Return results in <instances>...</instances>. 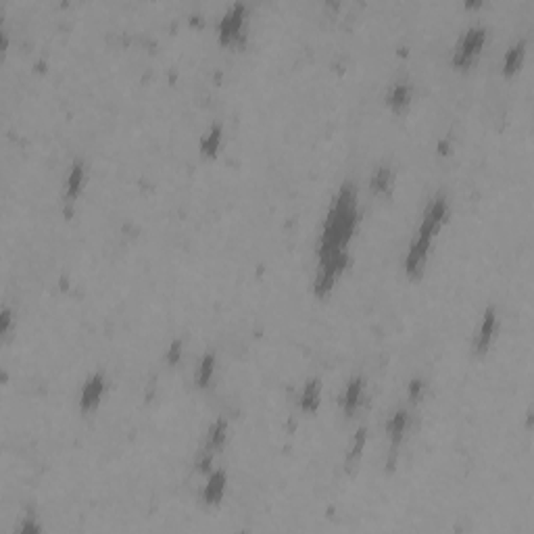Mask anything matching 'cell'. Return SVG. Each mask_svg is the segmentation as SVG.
Listing matches in <instances>:
<instances>
[{
	"label": "cell",
	"mask_w": 534,
	"mask_h": 534,
	"mask_svg": "<svg viewBox=\"0 0 534 534\" xmlns=\"http://www.w3.org/2000/svg\"><path fill=\"white\" fill-rule=\"evenodd\" d=\"M245 17H247V6L243 2H236L226 10V15L219 19V40L222 44H236L238 40L245 38Z\"/></svg>",
	"instance_id": "3"
},
{
	"label": "cell",
	"mask_w": 534,
	"mask_h": 534,
	"mask_svg": "<svg viewBox=\"0 0 534 534\" xmlns=\"http://www.w3.org/2000/svg\"><path fill=\"white\" fill-rule=\"evenodd\" d=\"M84 180H86V165H84V161H75L67 173V180H65V201L73 203L80 196V192L84 188Z\"/></svg>",
	"instance_id": "8"
},
{
	"label": "cell",
	"mask_w": 534,
	"mask_h": 534,
	"mask_svg": "<svg viewBox=\"0 0 534 534\" xmlns=\"http://www.w3.org/2000/svg\"><path fill=\"white\" fill-rule=\"evenodd\" d=\"M524 55H526V42L524 40H520L518 44H514L507 52H505V59H503V73L510 78V75H514L518 69H520V65H522V61H524Z\"/></svg>",
	"instance_id": "15"
},
{
	"label": "cell",
	"mask_w": 534,
	"mask_h": 534,
	"mask_svg": "<svg viewBox=\"0 0 534 534\" xmlns=\"http://www.w3.org/2000/svg\"><path fill=\"white\" fill-rule=\"evenodd\" d=\"M411 96H413V88L407 82H397L391 92H389V107L395 113H403L409 105H411Z\"/></svg>",
	"instance_id": "12"
},
{
	"label": "cell",
	"mask_w": 534,
	"mask_h": 534,
	"mask_svg": "<svg viewBox=\"0 0 534 534\" xmlns=\"http://www.w3.org/2000/svg\"><path fill=\"white\" fill-rule=\"evenodd\" d=\"M10 322H13V313H10V309H8V307H4V309H2V313H0V332H2V336H6V334H8V330H10Z\"/></svg>",
	"instance_id": "21"
},
{
	"label": "cell",
	"mask_w": 534,
	"mask_h": 534,
	"mask_svg": "<svg viewBox=\"0 0 534 534\" xmlns=\"http://www.w3.org/2000/svg\"><path fill=\"white\" fill-rule=\"evenodd\" d=\"M19 533L21 534H38V533H42V526L38 524V520H36V518L27 516V518L23 520V524L19 526Z\"/></svg>",
	"instance_id": "20"
},
{
	"label": "cell",
	"mask_w": 534,
	"mask_h": 534,
	"mask_svg": "<svg viewBox=\"0 0 534 534\" xmlns=\"http://www.w3.org/2000/svg\"><path fill=\"white\" fill-rule=\"evenodd\" d=\"M180 355H182V340H173V345L167 351V361L169 363H178Z\"/></svg>",
	"instance_id": "22"
},
{
	"label": "cell",
	"mask_w": 534,
	"mask_h": 534,
	"mask_svg": "<svg viewBox=\"0 0 534 534\" xmlns=\"http://www.w3.org/2000/svg\"><path fill=\"white\" fill-rule=\"evenodd\" d=\"M226 486H228V476L224 470H215L209 474V480L203 489V501L207 505H217L224 495H226Z\"/></svg>",
	"instance_id": "7"
},
{
	"label": "cell",
	"mask_w": 534,
	"mask_h": 534,
	"mask_svg": "<svg viewBox=\"0 0 534 534\" xmlns=\"http://www.w3.org/2000/svg\"><path fill=\"white\" fill-rule=\"evenodd\" d=\"M215 366H217L215 353H213V351H207V353L201 357V361H199V366H196V372H194V382H196V387H201V389L209 387V382H211V378H213V374H215Z\"/></svg>",
	"instance_id": "13"
},
{
	"label": "cell",
	"mask_w": 534,
	"mask_h": 534,
	"mask_svg": "<svg viewBox=\"0 0 534 534\" xmlns=\"http://www.w3.org/2000/svg\"><path fill=\"white\" fill-rule=\"evenodd\" d=\"M366 440H368V430L366 428H359L351 440V447L347 451V470H351L353 466L359 463L361 455H363V449H366Z\"/></svg>",
	"instance_id": "16"
},
{
	"label": "cell",
	"mask_w": 534,
	"mask_h": 534,
	"mask_svg": "<svg viewBox=\"0 0 534 534\" xmlns=\"http://www.w3.org/2000/svg\"><path fill=\"white\" fill-rule=\"evenodd\" d=\"M359 222L357 209V190L353 182H345L338 190L328 217L324 222L322 238H319V264H328L336 257L349 255L347 247L355 234Z\"/></svg>",
	"instance_id": "1"
},
{
	"label": "cell",
	"mask_w": 534,
	"mask_h": 534,
	"mask_svg": "<svg viewBox=\"0 0 534 534\" xmlns=\"http://www.w3.org/2000/svg\"><path fill=\"white\" fill-rule=\"evenodd\" d=\"M105 389H107L105 374H103V372L92 374V376L84 382V387H82L80 409H82V411H92V409H96V405L101 403L103 395H105Z\"/></svg>",
	"instance_id": "5"
},
{
	"label": "cell",
	"mask_w": 534,
	"mask_h": 534,
	"mask_svg": "<svg viewBox=\"0 0 534 534\" xmlns=\"http://www.w3.org/2000/svg\"><path fill=\"white\" fill-rule=\"evenodd\" d=\"M222 126H213L209 132L205 134V138L201 140V150H203V154H209V157H213V154H217V150H219V146H222Z\"/></svg>",
	"instance_id": "18"
},
{
	"label": "cell",
	"mask_w": 534,
	"mask_h": 534,
	"mask_svg": "<svg viewBox=\"0 0 534 534\" xmlns=\"http://www.w3.org/2000/svg\"><path fill=\"white\" fill-rule=\"evenodd\" d=\"M319 399H322V382L317 378L307 380L301 393V409L307 413H313L319 407Z\"/></svg>",
	"instance_id": "14"
},
{
	"label": "cell",
	"mask_w": 534,
	"mask_h": 534,
	"mask_svg": "<svg viewBox=\"0 0 534 534\" xmlns=\"http://www.w3.org/2000/svg\"><path fill=\"white\" fill-rule=\"evenodd\" d=\"M407 426H409V413H407V409H403L399 407L393 415H391V419H389V434H391V447H393V457L397 455V449H399L400 440H403V436H405V432H407Z\"/></svg>",
	"instance_id": "10"
},
{
	"label": "cell",
	"mask_w": 534,
	"mask_h": 534,
	"mask_svg": "<svg viewBox=\"0 0 534 534\" xmlns=\"http://www.w3.org/2000/svg\"><path fill=\"white\" fill-rule=\"evenodd\" d=\"M424 391H426L424 380H421V378H413V380H411V384H409V399L413 400V403H417V400L421 399Z\"/></svg>",
	"instance_id": "19"
},
{
	"label": "cell",
	"mask_w": 534,
	"mask_h": 534,
	"mask_svg": "<svg viewBox=\"0 0 534 534\" xmlns=\"http://www.w3.org/2000/svg\"><path fill=\"white\" fill-rule=\"evenodd\" d=\"M393 180H395V173L389 165H382L376 169V173L372 175V190L376 194H387L391 188H393Z\"/></svg>",
	"instance_id": "17"
},
{
	"label": "cell",
	"mask_w": 534,
	"mask_h": 534,
	"mask_svg": "<svg viewBox=\"0 0 534 534\" xmlns=\"http://www.w3.org/2000/svg\"><path fill=\"white\" fill-rule=\"evenodd\" d=\"M361 397H363V378L355 376V378L349 380V384L345 389V395H342V409L349 417L355 415V411L359 409Z\"/></svg>",
	"instance_id": "11"
},
{
	"label": "cell",
	"mask_w": 534,
	"mask_h": 534,
	"mask_svg": "<svg viewBox=\"0 0 534 534\" xmlns=\"http://www.w3.org/2000/svg\"><path fill=\"white\" fill-rule=\"evenodd\" d=\"M434 236L419 230L415 232L411 245H409V251H407V259H405V271L409 277H419L421 271H424V266H426V259H428V253H430V245H432Z\"/></svg>",
	"instance_id": "4"
},
{
	"label": "cell",
	"mask_w": 534,
	"mask_h": 534,
	"mask_svg": "<svg viewBox=\"0 0 534 534\" xmlns=\"http://www.w3.org/2000/svg\"><path fill=\"white\" fill-rule=\"evenodd\" d=\"M484 42H486V27H482V25L470 27L461 36V40L457 42V48L453 52V65L455 67H470L472 61L480 55Z\"/></svg>",
	"instance_id": "2"
},
{
	"label": "cell",
	"mask_w": 534,
	"mask_h": 534,
	"mask_svg": "<svg viewBox=\"0 0 534 534\" xmlns=\"http://www.w3.org/2000/svg\"><path fill=\"white\" fill-rule=\"evenodd\" d=\"M226 438H228V421H226L224 417H219V419H215V421L211 424V428H209V432H207V440H205V445H203L201 451L215 455V453L224 447Z\"/></svg>",
	"instance_id": "9"
},
{
	"label": "cell",
	"mask_w": 534,
	"mask_h": 534,
	"mask_svg": "<svg viewBox=\"0 0 534 534\" xmlns=\"http://www.w3.org/2000/svg\"><path fill=\"white\" fill-rule=\"evenodd\" d=\"M495 330H497V309L495 307H489L482 315V324L478 328V334H476V340H474V351L478 355L486 353V349L491 347L493 338H495Z\"/></svg>",
	"instance_id": "6"
}]
</instances>
